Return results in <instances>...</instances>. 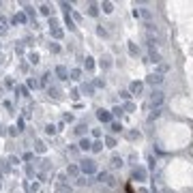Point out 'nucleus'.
<instances>
[{"instance_id":"nucleus-1","label":"nucleus","mask_w":193,"mask_h":193,"mask_svg":"<svg viewBox=\"0 0 193 193\" xmlns=\"http://www.w3.org/2000/svg\"><path fill=\"white\" fill-rule=\"evenodd\" d=\"M163 99H165V94H163L159 88H157V90H152V92H150V105H152V110H161Z\"/></svg>"},{"instance_id":"nucleus-2","label":"nucleus","mask_w":193,"mask_h":193,"mask_svg":"<svg viewBox=\"0 0 193 193\" xmlns=\"http://www.w3.org/2000/svg\"><path fill=\"white\" fill-rule=\"evenodd\" d=\"M82 172H84L86 176L94 174V172H97V163H94L92 159H84V161H82Z\"/></svg>"},{"instance_id":"nucleus-3","label":"nucleus","mask_w":193,"mask_h":193,"mask_svg":"<svg viewBox=\"0 0 193 193\" xmlns=\"http://www.w3.org/2000/svg\"><path fill=\"white\" fill-rule=\"evenodd\" d=\"M99 180H101V182H105L110 189H116V187H118L116 178H114L112 174H107V172H99Z\"/></svg>"},{"instance_id":"nucleus-4","label":"nucleus","mask_w":193,"mask_h":193,"mask_svg":"<svg viewBox=\"0 0 193 193\" xmlns=\"http://www.w3.org/2000/svg\"><path fill=\"white\" fill-rule=\"evenodd\" d=\"M133 178L135 180H146V170H144V167H135V170H133Z\"/></svg>"},{"instance_id":"nucleus-5","label":"nucleus","mask_w":193,"mask_h":193,"mask_svg":"<svg viewBox=\"0 0 193 193\" xmlns=\"http://www.w3.org/2000/svg\"><path fill=\"white\" fill-rule=\"evenodd\" d=\"M142 90H144V84H142V82H133V84L129 86V92H131V94H142Z\"/></svg>"},{"instance_id":"nucleus-6","label":"nucleus","mask_w":193,"mask_h":193,"mask_svg":"<svg viewBox=\"0 0 193 193\" xmlns=\"http://www.w3.org/2000/svg\"><path fill=\"white\" fill-rule=\"evenodd\" d=\"M97 118H99L101 123H110V120H112V114L105 112V110H99V112H97Z\"/></svg>"},{"instance_id":"nucleus-7","label":"nucleus","mask_w":193,"mask_h":193,"mask_svg":"<svg viewBox=\"0 0 193 193\" xmlns=\"http://www.w3.org/2000/svg\"><path fill=\"white\" fill-rule=\"evenodd\" d=\"M163 82V75L161 73H152V75H148V84H152V86H159Z\"/></svg>"},{"instance_id":"nucleus-8","label":"nucleus","mask_w":193,"mask_h":193,"mask_svg":"<svg viewBox=\"0 0 193 193\" xmlns=\"http://www.w3.org/2000/svg\"><path fill=\"white\" fill-rule=\"evenodd\" d=\"M56 75H58V80H67L69 77V73H67V69L60 64V67H56Z\"/></svg>"},{"instance_id":"nucleus-9","label":"nucleus","mask_w":193,"mask_h":193,"mask_svg":"<svg viewBox=\"0 0 193 193\" xmlns=\"http://www.w3.org/2000/svg\"><path fill=\"white\" fill-rule=\"evenodd\" d=\"M56 193H71V187H69L67 182H58V187H56Z\"/></svg>"},{"instance_id":"nucleus-10","label":"nucleus","mask_w":193,"mask_h":193,"mask_svg":"<svg viewBox=\"0 0 193 193\" xmlns=\"http://www.w3.org/2000/svg\"><path fill=\"white\" fill-rule=\"evenodd\" d=\"M150 62H161V56H159V52L155 47H150Z\"/></svg>"},{"instance_id":"nucleus-11","label":"nucleus","mask_w":193,"mask_h":193,"mask_svg":"<svg viewBox=\"0 0 193 193\" xmlns=\"http://www.w3.org/2000/svg\"><path fill=\"white\" fill-rule=\"evenodd\" d=\"M112 167H114V170H116V167H123V159H120L118 155L112 157Z\"/></svg>"},{"instance_id":"nucleus-12","label":"nucleus","mask_w":193,"mask_h":193,"mask_svg":"<svg viewBox=\"0 0 193 193\" xmlns=\"http://www.w3.org/2000/svg\"><path fill=\"white\" fill-rule=\"evenodd\" d=\"M88 15L97 17V15H99V7H97V5H90V7H88Z\"/></svg>"},{"instance_id":"nucleus-13","label":"nucleus","mask_w":193,"mask_h":193,"mask_svg":"<svg viewBox=\"0 0 193 193\" xmlns=\"http://www.w3.org/2000/svg\"><path fill=\"white\" fill-rule=\"evenodd\" d=\"M77 185H80V187H86V185H90V178H88V176H80V178H77Z\"/></svg>"},{"instance_id":"nucleus-14","label":"nucleus","mask_w":193,"mask_h":193,"mask_svg":"<svg viewBox=\"0 0 193 193\" xmlns=\"http://www.w3.org/2000/svg\"><path fill=\"white\" fill-rule=\"evenodd\" d=\"M71 80H82V71L80 69H73V71H71Z\"/></svg>"},{"instance_id":"nucleus-15","label":"nucleus","mask_w":193,"mask_h":193,"mask_svg":"<svg viewBox=\"0 0 193 193\" xmlns=\"http://www.w3.org/2000/svg\"><path fill=\"white\" fill-rule=\"evenodd\" d=\"M17 21H26V13H17L13 17V24H17Z\"/></svg>"},{"instance_id":"nucleus-16","label":"nucleus","mask_w":193,"mask_h":193,"mask_svg":"<svg viewBox=\"0 0 193 193\" xmlns=\"http://www.w3.org/2000/svg\"><path fill=\"white\" fill-rule=\"evenodd\" d=\"M90 146H92V144H90L88 139H82V142H80V148H82V150H88Z\"/></svg>"},{"instance_id":"nucleus-17","label":"nucleus","mask_w":193,"mask_h":193,"mask_svg":"<svg viewBox=\"0 0 193 193\" xmlns=\"http://www.w3.org/2000/svg\"><path fill=\"white\" fill-rule=\"evenodd\" d=\"M101 148H103V144H101V142H94L92 146H90V150H94V152H99Z\"/></svg>"},{"instance_id":"nucleus-18","label":"nucleus","mask_w":193,"mask_h":193,"mask_svg":"<svg viewBox=\"0 0 193 193\" xmlns=\"http://www.w3.org/2000/svg\"><path fill=\"white\" fill-rule=\"evenodd\" d=\"M67 174H69V176H77V167H75V165H69Z\"/></svg>"},{"instance_id":"nucleus-19","label":"nucleus","mask_w":193,"mask_h":193,"mask_svg":"<svg viewBox=\"0 0 193 193\" xmlns=\"http://www.w3.org/2000/svg\"><path fill=\"white\" fill-rule=\"evenodd\" d=\"M159 116H161V110H152L150 116H148V120H155V118H159Z\"/></svg>"},{"instance_id":"nucleus-20","label":"nucleus","mask_w":193,"mask_h":193,"mask_svg":"<svg viewBox=\"0 0 193 193\" xmlns=\"http://www.w3.org/2000/svg\"><path fill=\"white\" fill-rule=\"evenodd\" d=\"M45 133H47V135H54V133H56V127H54V125H47V127H45Z\"/></svg>"},{"instance_id":"nucleus-21","label":"nucleus","mask_w":193,"mask_h":193,"mask_svg":"<svg viewBox=\"0 0 193 193\" xmlns=\"http://www.w3.org/2000/svg\"><path fill=\"white\" fill-rule=\"evenodd\" d=\"M34 148H37V152H45V144H43V142H37Z\"/></svg>"},{"instance_id":"nucleus-22","label":"nucleus","mask_w":193,"mask_h":193,"mask_svg":"<svg viewBox=\"0 0 193 193\" xmlns=\"http://www.w3.org/2000/svg\"><path fill=\"white\" fill-rule=\"evenodd\" d=\"M103 11H105V13H112V11H114L112 2H103Z\"/></svg>"},{"instance_id":"nucleus-23","label":"nucleus","mask_w":193,"mask_h":193,"mask_svg":"<svg viewBox=\"0 0 193 193\" xmlns=\"http://www.w3.org/2000/svg\"><path fill=\"white\" fill-rule=\"evenodd\" d=\"M105 144H107L110 148H114V146H116V139H114V137H105Z\"/></svg>"},{"instance_id":"nucleus-24","label":"nucleus","mask_w":193,"mask_h":193,"mask_svg":"<svg viewBox=\"0 0 193 193\" xmlns=\"http://www.w3.org/2000/svg\"><path fill=\"white\" fill-rule=\"evenodd\" d=\"M64 21H67V26H69V30H73V28H75V26H73V21H71V17H69V15L64 17Z\"/></svg>"},{"instance_id":"nucleus-25","label":"nucleus","mask_w":193,"mask_h":193,"mask_svg":"<svg viewBox=\"0 0 193 193\" xmlns=\"http://www.w3.org/2000/svg\"><path fill=\"white\" fill-rule=\"evenodd\" d=\"M52 34H54L56 39H60V37H62V30H60V28H54V30H52Z\"/></svg>"},{"instance_id":"nucleus-26","label":"nucleus","mask_w":193,"mask_h":193,"mask_svg":"<svg viewBox=\"0 0 193 193\" xmlns=\"http://www.w3.org/2000/svg\"><path fill=\"white\" fill-rule=\"evenodd\" d=\"M92 67H94V62H92V58H90V56H88V58H86V69H88V71H90V69H92Z\"/></svg>"},{"instance_id":"nucleus-27","label":"nucleus","mask_w":193,"mask_h":193,"mask_svg":"<svg viewBox=\"0 0 193 193\" xmlns=\"http://www.w3.org/2000/svg\"><path fill=\"white\" fill-rule=\"evenodd\" d=\"M47 92H50L52 97H58V88H52V86H50V88H47Z\"/></svg>"},{"instance_id":"nucleus-28","label":"nucleus","mask_w":193,"mask_h":193,"mask_svg":"<svg viewBox=\"0 0 193 193\" xmlns=\"http://www.w3.org/2000/svg\"><path fill=\"white\" fill-rule=\"evenodd\" d=\"M120 129H123V127H120V125H118V123H112V131H114V133H118V131H120Z\"/></svg>"},{"instance_id":"nucleus-29","label":"nucleus","mask_w":193,"mask_h":193,"mask_svg":"<svg viewBox=\"0 0 193 193\" xmlns=\"http://www.w3.org/2000/svg\"><path fill=\"white\" fill-rule=\"evenodd\" d=\"M28 58H30V62H32V64H37V62H39V56H37V54H30Z\"/></svg>"},{"instance_id":"nucleus-30","label":"nucleus","mask_w":193,"mask_h":193,"mask_svg":"<svg viewBox=\"0 0 193 193\" xmlns=\"http://www.w3.org/2000/svg\"><path fill=\"white\" fill-rule=\"evenodd\" d=\"M127 135H129V139H135V137H139V133H137V131H129Z\"/></svg>"},{"instance_id":"nucleus-31","label":"nucleus","mask_w":193,"mask_h":193,"mask_svg":"<svg viewBox=\"0 0 193 193\" xmlns=\"http://www.w3.org/2000/svg\"><path fill=\"white\" fill-rule=\"evenodd\" d=\"M28 86H30V88H37L39 82H37V80H28Z\"/></svg>"},{"instance_id":"nucleus-32","label":"nucleus","mask_w":193,"mask_h":193,"mask_svg":"<svg viewBox=\"0 0 193 193\" xmlns=\"http://www.w3.org/2000/svg\"><path fill=\"white\" fill-rule=\"evenodd\" d=\"M101 64H103V69H107V67H110V58H103Z\"/></svg>"},{"instance_id":"nucleus-33","label":"nucleus","mask_w":193,"mask_h":193,"mask_svg":"<svg viewBox=\"0 0 193 193\" xmlns=\"http://www.w3.org/2000/svg\"><path fill=\"white\" fill-rule=\"evenodd\" d=\"M92 90H94V88H92V86H90V84H86V86H84V92H88V94H90V92H92Z\"/></svg>"},{"instance_id":"nucleus-34","label":"nucleus","mask_w":193,"mask_h":193,"mask_svg":"<svg viewBox=\"0 0 193 193\" xmlns=\"http://www.w3.org/2000/svg\"><path fill=\"white\" fill-rule=\"evenodd\" d=\"M125 110H127V112H133V110H135V105H133V103H127V105H125Z\"/></svg>"},{"instance_id":"nucleus-35","label":"nucleus","mask_w":193,"mask_h":193,"mask_svg":"<svg viewBox=\"0 0 193 193\" xmlns=\"http://www.w3.org/2000/svg\"><path fill=\"white\" fill-rule=\"evenodd\" d=\"M129 52H131V54H137V47H135V45H133V43H131V45H129Z\"/></svg>"},{"instance_id":"nucleus-36","label":"nucleus","mask_w":193,"mask_h":193,"mask_svg":"<svg viewBox=\"0 0 193 193\" xmlns=\"http://www.w3.org/2000/svg\"><path fill=\"white\" fill-rule=\"evenodd\" d=\"M0 133H2V127H0Z\"/></svg>"}]
</instances>
